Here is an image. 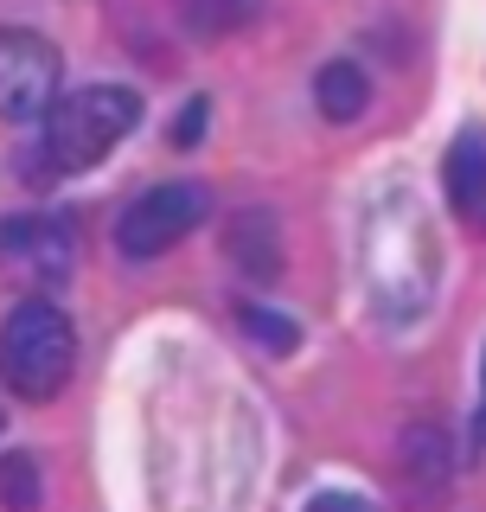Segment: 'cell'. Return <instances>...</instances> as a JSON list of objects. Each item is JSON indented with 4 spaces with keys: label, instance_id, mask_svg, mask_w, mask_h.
<instances>
[{
    "label": "cell",
    "instance_id": "obj_1",
    "mask_svg": "<svg viewBox=\"0 0 486 512\" xmlns=\"http://www.w3.org/2000/svg\"><path fill=\"white\" fill-rule=\"evenodd\" d=\"M135 122H141V96L135 90H122V84L71 90V96L52 103L32 160H45V173H84V167H96V160L116 148Z\"/></svg>",
    "mask_w": 486,
    "mask_h": 512
},
{
    "label": "cell",
    "instance_id": "obj_9",
    "mask_svg": "<svg viewBox=\"0 0 486 512\" xmlns=\"http://www.w3.org/2000/svg\"><path fill=\"white\" fill-rule=\"evenodd\" d=\"M173 7H180V20H186L192 39H224V32L250 26L256 0H173Z\"/></svg>",
    "mask_w": 486,
    "mask_h": 512
},
{
    "label": "cell",
    "instance_id": "obj_5",
    "mask_svg": "<svg viewBox=\"0 0 486 512\" xmlns=\"http://www.w3.org/2000/svg\"><path fill=\"white\" fill-rule=\"evenodd\" d=\"M0 263H7L13 276L39 282V288H58V282H71V269H77V231L64 218L20 212V218L0 224Z\"/></svg>",
    "mask_w": 486,
    "mask_h": 512
},
{
    "label": "cell",
    "instance_id": "obj_7",
    "mask_svg": "<svg viewBox=\"0 0 486 512\" xmlns=\"http://www.w3.org/2000/svg\"><path fill=\"white\" fill-rule=\"evenodd\" d=\"M448 199L461 218L486 224V128H461L448 148Z\"/></svg>",
    "mask_w": 486,
    "mask_h": 512
},
{
    "label": "cell",
    "instance_id": "obj_11",
    "mask_svg": "<svg viewBox=\"0 0 486 512\" xmlns=\"http://www.w3.org/2000/svg\"><path fill=\"white\" fill-rule=\"evenodd\" d=\"M243 327H250V333H256V340H263L269 352H295V340H301V333L288 327L282 314H269V308H243Z\"/></svg>",
    "mask_w": 486,
    "mask_h": 512
},
{
    "label": "cell",
    "instance_id": "obj_10",
    "mask_svg": "<svg viewBox=\"0 0 486 512\" xmlns=\"http://www.w3.org/2000/svg\"><path fill=\"white\" fill-rule=\"evenodd\" d=\"M0 506L7 512H39V461L32 455H0Z\"/></svg>",
    "mask_w": 486,
    "mask_h": 512
},
{
    "label": "cell",
    "instance_id": "obj_4",
    "mask_svg": "<svg viewBox=\"0 0 486 512\" xmlns=\"http://www.w3.org/2000/svg\"><path fill=\"white\" fill-rule=\"evenodd\" d=\"M58 103V52L26 26H0V122H45Z\"/></svg>",
    "mask_w": 486,
    "mask_h": 512
},
{
    "label": "cell",
    "instance_id": "obj_12",
    "mask_svg": "<svg viewBox=\"0 0 486 512\" xmlns=\"http://www.w3.org/2000/svg\"><path fill=\"white\" fill-rule=\"evenodd\" d=\"M307 512H378V506L359 500V493H314V500H307Z\"/></svg>",
    "mask_w": 486,
    "mask_h": 512
},
{
    "label": "cell",
    "instance_id": "obj_6",
    "mask_svg": "<svg viewBox=\"0 0 486 512\" xmlns=\"http://www.w3.org/2000/svg\"><path fill=\"white\" fill-rule=\"evenodd\" d=\"M224 250H231V263L243 269V276H256V282L282 276V231H275V218L256 212V205L224 224Z\"/></svg>",
    "mask_w": 486,
    "mask_h": 512
},
{
    "label": "cell",
    "instance_id": "obj_13",
    "mask_svg": "<svg viewBox=\"0 0 486 512\" xmlns=\"http://www.w3.org/2000/svg\"><path fill=\"white\" fill-rule=\"evenodd\" d=\"M199 128H205V96L186 109V122H180V135H173V141H199Z\"/></svg>",
    "mask_w": 486,
    "mask_h": 512
},
{
    "label": "cell",
    "instance_id": "obj_3",
    "mask_svg": "<svg viewBox=\"0 0 486 512\" xmlns=\"http://www.w3.org/2000/svg\"><path fill=\"white\" fill-rule=\"evenodd\" d=\"M205 218V186L192 180H167V186H148L135 205L122 212L116 224V250L128 263H154V256H167L173 244H186L192 231H199Z\"/></svg>",
    "mask_w": 486,
    "mask_h": 512
},
{
    "label": "cell",
    "instance_id": "obj_2",
    "mask_svg": "<svg viewBox=\"0 0 486 512\" xmlns=\"http://www.w3.org/2000/svg\"><path fill=\"white\" fill-rule=\"evenodd\" d=\"M77 372V333L52 301H20L0 327V384L20 404H52Z\"/></svg>",
    "mask_w": 486,
    "mask_h": 512
},
{
    "label": "cell",
    "instance_id": "obj_14",
    "mask_svg": "<svg viewBox=\"0 0 486 512\" xmlns=\"http://www.w3.org/2000/svg\"><path fill=\"white\" fill-rule=\"evenodd\" d=\"M480 423H486V404H480Z\"/></svg>",
    "mask_w": 486,
    "mask_h": 512
},
{
    "label": "cell",
    "instance_id": "obj_8",
    "mask_svg": "<svg viewBox=\"0 0 486 512\" xmlns=\"http://www.w3.org/2000/svg\"><path fill=\"white\" fill-rule=\"evenodd\" d=\"M314 103H320V116H327V122H359L365 103H371L365 71H359L352 58H333L327 71L314 77Z\"/></svg>",
    "mask_w": 486,
    "mask_h": 512
}]
</instances>
